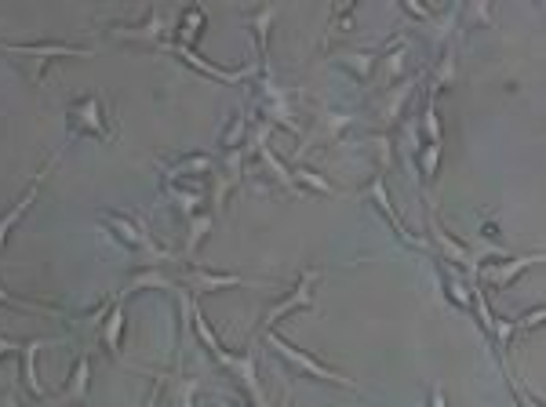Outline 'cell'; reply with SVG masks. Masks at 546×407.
Segmentation results:
<instances>
[{
	"mask_svg": "<svg viewBox=\"0 0 546 407\" xmlns=\"http://www.w3.org/2000/svg\"><path fill=\"white\" fill-rule=\"evenodd\" d=\"M0 55L8 59H19L26 66V77L37 88L44 80V73L55 66L59 59H88L95 55L91 44H66V40H37V44H11V40H0Z\"/></svg>",
	"mask_w": 546,
	"mask_h": 407,
	"instance_id": "obj_1",
	"label": "cell"
},
{
	"mask_svg": "<svg viewBox=\"0 0 546 407\" xmlns=\"http://www.w3.org/2000/svg\"><path fill=\"white\" fill-rule=\"evenodd\" d=\"M99 222L106 226V233H110L121 248L135 251V255H142L146 259V266H164V262L175 259V251L161 248L157 240H153L150 226L142 219H135V215H113V211H99Z\"/></svg>",
	"mask_w": 546,
	"mask_h": 407,
	"instance_id": "obj_2",
	"label": "cell"
},
{
	"mask_svg": "<svg viewBox=\"0 0 546 407\" xmlns=\"http://www.w3.org/2000/svg\"><path fill=\"white\" fill-rule=\"evenodd\" d=\"M317 284H321V269H303L299 273V280H295V288L288 291L284 298H277L270 309L263 313V320H259V328H255V338L252 342H259L263 335H270L277 324H281L284 317H292V313H299V309H310L317 302Z\"/></svg>",
	"mask_w": 546,
	"mask_h": 407,
	"instance_id": "obj_3",
	"label": "cell"
},
{
	"mask_svg": "<svg viewBox=\"0 0 546 407\" xmlns=\"http://www.w3.org/2000/svg\"><path fill=\"white\" fill-rule=\"evenodd\" d=\"M66 124H70L73 135H84V139L95 142H113L117 139V128H113L110 113H106V99L102 95H81L66 106Z\"/></svg>",
	"mask_w": 546,
	"mask_h": 407,
	"instance_id": "obj_4",
	"label": "cell"
},
{
	"mask_svg": "<svg viewBox=\"0 0 546 407\" xmlns=\"http://www.w3.org/2000/svg\"><path fill=\"white\" fill-rule=\"evenodd\" d=\"M263 338H266V346H270L277 357L288 360V364H292V368H299L303 375L321 378V382H332V386H339V389H361L350 375H343V371H335V368H328V364H321V360L310 357L306 349H299L295 342H288V338H281L277 331H270V335H263Z\"/></svg>",
	"mask_w": 546,
	"mask_h": 407,
	"instance_id": "obj_5",
	"label": "cell"
},
{
	"mask_svg": "<svg viewBox=\"0 0 546 407\" xmlns=\"http://www.w3.org/2000/svg\"><path fill=\"white\" fill-rule=\"evenodd\" d=\"M354 131V113L346 110H332V106H321V110L314 113V124H310V135H303V142H299V149H295V164L310 153V149L321 142V146H339V142L346 139Z\"/></svg>",
	"mask_w": 546,
	"mask_h": 407,
	"instance_id": "obj_6",
	"label": "cell"
},
{
	"mask_svg": "<svg viewBox=\"0 0 546 407\" xmlns=\"http://www.w3.org/2000/svg\"><path fill=\"white\" fill-rule=\"evenodd\" d=\"M546 262V255L543 251H528V255H503V259H488V262H481L477 266V288L481 291H503V288H510L525 269H532V266H543Z\"/></svg>",
	"mask_w": 546,
	"mask_h": 407,
	"instance_id": "obj_7",
	"label": "cell"
},
{
	"mask_svg": "<svg viewBox=\"0 0 546 407\" xmlns=\"http://www.w3.org/2000/svg\"><path fill=\"white\" fill-rule=\"evenodd\" d=\"M212 360L237 378V386H241V393L248 397V404L273 407L270 400H266V389H263V382H259V371H255V349H248V353H226V346H223ZM281 407H295V404H281Z\"/></svg>",
	"mask_w": 546,
	"mask_h": 407,
	"instance_id": "obj_8",
	"label": "cell"
},
{
	"mask_svg": "<svg viewBox=\"0 0 546 407\" xmlns=\"http://www.w3.org/2000/svg\"><path fill=\"white\" fill-rule=\"evenodd\" d=\"M364 197L372 200V208H379V215L386 219V226L394 229V237L401 240V244H408V248H415V251H430L426 237H415L412 229L405 226L401 211H397L394 200H390V186H386L383 175H372V179H368V186H364Z\"/></svg>",
	"mask_w": 546,
	"mask_h": 407,
	"instance_id": "obj_9",
	"label": "cell"
},
{
	"mask_svg": "<svg viewBox=\"0 0 546 407\" xmlns=\"http://www.w3.org/2000/svg\"><path fill=\"white\" fill-rule=\"evenodd\" d=\"M419 88H423V73H419V77L401 80V84H394L390 91H379V102H375V120H379V131L394 135V128L405 120L408 102H412V95Z\"/></svg>",
	"mask_w": 546,
	"mask_h": 407,
	"instance_id": "obj_10",
	"label": "cell"
},
{
	"mask_svg": "<svg viewBox=\"0 0 546 407\" xmlns=\"http://www.w3.org/2000/svg\"><path fill=\"white\" fill-rule=\"evenodd\" d=\"M182 284L190 288V295H215L226 288H273L270 280H248L241 273H215L204 266H186L182 269Z\"/></svg>",
	"mask_w": 546,
	"mask_h": 407,
	"instance_id": "obj_11",
	"label": "cell"
},
{
	"mask_svg": "<svg viewBox=\"0 0 546 407\" xmlns=\"http://www.w3.org/2000/svg\"><path fill=\"white\" fill-rule=\"evenodd\" d=\"M215 168H219L215 153H182L179 160H157L164 182H190V186H197V179L215 175Z\"/></svg>",
	"mask_w": 546,
	"mask_h": 407,
	"instance_id": "obj_12",
	"label": "cell"
},
{
	"mask_svg": "<svg viewBox=\"0 0 546 407\" xmlns=\"http://www.w3.org/2000/svg\"><path fill=\"white\" fill-rule=\"evenodd\" d=\"M55 164H59V157H51L48 164H44V168L30 179V186H26V189L19 193V197L11 200V208L0 211V248L8 244V233H11L15 226H19L22 215H26V211H30L33 204H37V197H41V189H44V179L51 175V168H55Z\"/></svg>",
	"mask_w": 546,
	"mask_h": 407,
	"instance_id": "obj_13",
	"label": "cell"
},
{
	"mask_svg": "<svg viewBox=\"0 0 546 407\" xmlns=\"http://www.w3.org/2000/svg\"><path fill=\"white\" fill-rule=\"evenodd\" d=\"M124 328H128V317H124V302H113V298H106V306H102V317H99V324H95V338H99L102 349H106L113 360H121V353H124Z\"/></svg>",
	"mask_w": 546,
	"mask_h": 407,
	"instance_id": "obj_14",
	"label": "cell"
},
{
	"mask_svg": "<svg viewBox=\"0 0 546 407\" xmlns=\"http://www.w3.org/2000/svg\"><path fill=\"white\" fill-rule=\"evenodd\" d=\"M88 393H91V357L88 353H77L70 378H66V389H62L59 397H51L48 407H81L88 404Z\"/></svg>",
	"mask_w": 546,
	"mask_h": 407,
	"instance_id": "obj_15",
	"label": "cell"
},
{
	"mask_svg": "<svg viewBox=\"0 0 546 407\" xmlns=\"http://www.w3.org/2000/svg\"><path fill=\"white\" fill-rule=\"evenodd\" d=\"M113 37L121 40H142V44H168V37H164V8H157L153 4L150 11H146V19L135 22V26H128V22H113L110 26Z\"/></svg>",
	"mask_w": 546,
	"mask_h": 407,
	"instance_id": "obj_16",
	"label": "cell"
},
{
	"mask_svg": "<svg viewBox=\"0 0 546 407\" xmlns=\"http://www.w3.org/2000/svg\"><path fill=\"white\" fill-rule=\"evenodd\" d=\"M408 51H412V40L408 37H390L379 48V62H375V73L386 80V84H401L408 70Z\"/></svg>",
	"mask_w": 546,
	"mask_h": 407,
	"instance_id": "obj_17",
	"label": "cell"
},
{
	"mask_svg": "<svg viewBox=\"0 0 546 407\" xmlns=\"http://www.w3.org/2000/svg\"><path fill=\"white\" fill-rule=\"evenodd\" d=\"M437 277H441V291H445V298L452 302L455 309H463V313H470V298H474V280L466 277L463 269L452 266V262H441L437 259Z\"/></svg>",
	"mask_w": 546,
	"mask_h": 407,
	"instance_id": "obj_18",
	"label": "cell"
},
{
	"mask_svg": "<svg viewBox=\"0 0 546 407\" xmlns=\"http://www.w3.org/2000/svg\"><path fill=\"white\" fill-rule=\"evenodd\" d=\"M328 59H332L343 73H350V77L364 84V80L375 77L379 48H339V51H328Z\"/></svg>",
	"mask_w": 546,
	"mask_h": 407,
	"instance_id": "obj_19",
	"label": "cell"
},
{
	"mask_svg": "<svg viewBox=\"0 0 546 407\" xmlns=\"http://www.w3.org/2000/svg\"><path fill=\"white\" fill-rule=\"evenodd\" d=\"M55 346L51 338H33V342H22L19 357H22V386H26V393H30L33 400H41V404H48V389L41 386V375H37V353L41 349Z\"/></svg>",
	"mask_w": 546,
	"mask_h": 407,
	"instance_id": "obj_20",
	"label": "cell"
},
{
	"mask_svg": "<svg viewBox=\"0 0 546 407\" xmlns=\"http://www.w3.org/2000/svg\"><path fill=\"white\" fill-rule=\"evenodd\" d=\"M175 291V280L164 277V269L161 266H146L139 269V273H132V277L124 280L121 288H117V295H113V302H128L132 295H139V291Z\"/></svg>",
	"mask_w": 546,
	"mask_h": 407,
	"instance_id": "obj_21",
	"label": "cell"
},
{
	"mask_svg": "<svg viewBox=\"0 0 546 407\" xmlns=\"http://www.w3.org/2000/svg\"><path fill=\"white\" fill-rule=\"evenodd\" d=\"M204 26H208V11H204L201 4H186V8L175 15V40L172 44H179V48H193V44L201 40Z\"/></svg>",
	"mask_w": 546,
	"mask_h": 407,
	"instance_id": "obj_22",
	"label": "cell"
},
{
	"mask_svg": "<svg viewBox=\"0 0 546 407\" xmlns=\"http://www.w3.org/2000/svg\"><path fill=\"white\" fill-rule=\"evenodd\" d=\"M455 55H459V48H455L452 40H448L445 48H441V59H437L434 73H430V77H423L426 99H437V95H445V91L455 84Z\"/></svg>",
	"mask_w": 546,
	"mask_h": 407,
	"instance_id": "obj_23",
	"label": "cell"
},
{
	"mask_svg": "<svg viewBox=\"0 0 546 407\" xmlns=\"http://www.w3.org/2000/svg\"><path fill=\"white\" fill-rule=\"evenodd\" d=\"M277 19V8H255L248 15V26L255 33V48H259V70H270V26Z\"/></svg>",
	"mask_w": 546,
	"mask_h": 407,
	"instance_id": "obj_24",
	"label": "cell"
},
{
	"mask_svg": "<svg viewBox=\"0 0 546 407\" xmlns=\"http://www.w3.org/2000/svg\"><path fill=\"white\" fill-rule=\"evenodd\" d=\"M441 142H423V146L415 149V168H419V186H423L426 200H430V208H434V197H430V182L437 179V168H441Z\"/></svg>",
	"mask_w": 546,
	"mask_h": 407,
	"instance_id": "obj_25",
	"label": "cell"
},
{
	"mask_svg": "<svg viewBox=\"0 0 546 407\" xmlns=\"http://www.w3.org/2000/svg\"><path fill=\"white\" fill-rule=\"evenodd\" d=\"M164 197L172 200L175 208L193 219L197 211H204V189L201 186H186V182H164Z\"/></svg>",
	"mask_w": 546,
	"mask_h": 407,
	"instance_id": "obj_26",
	"label": "cell"
},
{
	"mask_svg": "<svg viewBox=\"0 0 546 407\" xmlns=\"http://www.w3.org/2000/svg\"><path fill=\"white\" fill-rule=\"evenodd\" d=\"M357 26V4H332L328 11V33H324V51H332V40L343 33H354Z\"/></svg>",
	"mask_w": 546,
	"mask_h": 407,
	"instance_id": "obj_27",
	"label": "cell"
},
{
	"mask_svg": "<svg viewBox=\"0 0 546 407\" xmlns=\"http://www.w3.org/2000/svg\"><path fill=\"white\" fill-rule=\"evenodd\" d=\"M364 146H368V157H372L375 164V175H383L394 168V135H386V131H372L368 139H364Z\"/></svg>",
	"mask_w": 546,
	"mask_h": 407,
	"instance_id": "obj_28",
	"label": "cell"
},
{
	"mask_svg": "<svg viewBox=\"0 0 546 407\" xmlns=\"http://www.w3.org/2000/svg\"><path fill=\"white\" fill-rule=\"evenodd\" d=\"M248 131H252V110L244 106V110H237V117L230 120V128L223 131V139H219V149H223V153L244 149V146H248Z\"/></svg>",
	"mask_w": 546,
	"mask_h": 407,
	"instance_id": "obj_29",
	"label": "cell"
},
{
	"mask_svg": "<svg viewBox=\"0 0 546 407\" xmlns=\"http://www.w3.org/2000/svg\"><path fill=\"white\" fill-rule=\"evenodd\" d=\"M292 182L299 193H321V197H332L335 186L328 179H324L321 171H314L310 164H295L292 168Z\"/></svg>",
	"mask_w": 546,
	"mask_h": 407,
	"instance_id": "obj_30",
	"label": "cell"
},
{
	"mask_svg": "<svg viewBox=\"0 0 546 407\" xmlns=\"http://www.w3.org/2000/svg\"><path fill=\"white\" fill-rule=\"evenodd\" d=\"M415 128H419V139L423 142H445V124H441V113H437V99H426Z\"/></svg>",
	"mask_w": 546,
	"mask_h": 407,
	"instance_id": "obj_31",
	"label": "cell"
},
{
	"mask_svg": "<svg viewBox=\"0 0 546 407\" xmlns=\"http://www.w3.org/2000/svg\"><path fill=\"white\" fill-rule=\"evenodd\" d=\"M212 222H215L212 211H197V215L190 219V233H186V259H190L193 251L201 248V240L212 233Z\"/></svg>",
	"mask_w": 546,
	"mask_h": 407,
	"instance_id": "obj_32",
	"label": "cell"
},
{
	"mask_svg": "<svg viewBox=\"0 0 546 407\" xmlns=\"http://www.w3.org/2000/svg\"><path fill=\"white\" fill-rule=\"evenodd\" d=\"M503 371H506V386H510V393H514V400H517V407H543V400L539 397H532L525 389V382L510 371V364H503Z\"/></svg>",
	"mask_w": 546,
	"mask_h": 407,
	"instance_id": "obj_33",
	"label": "cell"
},
{
	"mask_svg": "<svg viewBox=\"0 0 546 407\" xmlns=\"http://www.w3.org/2000/svg\"><path fill=\"white\" fill-rule=\"evenodd\" d=\"M459 15H463V22H466V30L470 26H496V11L488 8V4H470V8H459Z\"/></svg>",
	"mask_w": 546,
	"mask_h": 407,
	"instance_id": "obj_34",
	"label": "cell"
},
{
	"mask_svg": "<svg viewBox=\"0 0 546 407\" xmlns=\"http://www.w3.org/2000/svg\"><path fill=\"white\" fill-rule=\"evenodd\" d=\"M201 389V378H186L179 375V368H175V404L179 407H193V393Z\"/></svg>",
	"mask_w": 546,
	"mask_h": 407,
	"instance_id": "obj_35",
	"label": "cell"
},
{
	"mask_svg": "<svg viewBox=\"0 0 546 407\" xmlns=\"http://www.w3.org/2000/svg\"><path fill=\"white\" fill-rule=\"evenodd\" d=\"M0 306H11V309H22V313H44V317H59V309H48V306H37V302H22V298L8 295V288L0 284Z\"/></svg>",
	"mask_w": 546,
	"mask_h": 407,
	"instance_id": "obj_36",
	"label": "cell"
},
{
	"mask_svg": "<svg viewBox=\"0 0 546 407\" xmlns=\"http://www.w3.org/2000/svg\"><path fill=\"white\" fill-rule=\"evenodd\" d=\"M546 320V309L543 306H532L528 313H521V317H514L510 324H514V331L517 335H528V331H536L539 324Z\"/></svg>",
	"mask_w": 546,
	"mask_h": 407,
	"instance_id": "obj_37",
	"label": "cell"
},
{
	"mask_svg": "<svg viewBox=\"0 0 546 407\" xmlns=\"http://www.w3.org/2000/svg\"><path fill=\"white\" fill-rule=\"evenodd\" d=\"M401 11H405L408 19H415V22H434L437 19V11L426 8L423 0H405V4H401Z\"/></svg>",
	"mask_w": 546,
	"mask_h": 407,
	"instance_id": "obj_38",
	"label": "cell"
},
{
	"mask_svg": "<svg viewBox=\"0 0 546 407\" xmlns=\"http://www.w3.org/2000/svg\"><path fill=\"white\" fill-rule=\"evenodd\" d=\"M426 407H448V393L441 386L426 389Z\"/></svg>",
	"mask_w": 546,
	"mask_h": 407,
	"instance_id": "obj_39",
	"label": "cell"
},
{
	"mask_svg": "<svg viewBox=\"0 0 546 407\" xmlns=\"http://www.w3.org/2000/svg\"><path fill=\"white\" fill-rule=\"evenodd\" d=\"M164 386H168V378H164V375H153V393H150V400H146L142 407H157V404H161Z\"/></svg>",
	"mask_w": 546,
	"mask_h": 407,
	"instance_id": "obj_40",
	"label": "cell"
},
{
	"mask_svg": "<svg viewBox=\"0 0 546 407\" xmlns=\"http://www.w3.org/2000/svg\"><path fill=\"white\" fill-rule=\"evenodd\" d=\"M19 349H22V342H19V338L0 335V360H4V357H11V353H19Z\"/></svg>",
	"mask_w": 546,
	"mask_h": 407,
	"instance_id": "obj_41",
	"label": "cell"
},
{
	"mask_svg": "<svg viewBox=\"0 0 546 407\" xmlns=\"http://www.w3.org/2000/svg\"><path fill=\"white\" fill-rule=\"evenodd\" d=\"M0 407H30V404H22L19 393H4V397H0Z\"/></svg>",
	"mask_w": 546,
	"mask_h": 407,
	"instance_id": "obj_42",
	"label": "cell"
},
{
	"mask_svg": "<svg viewBox=\"0 0 546 407\" xmlns=\"http://www.w3.org/2000/svg\"><path fill=\"white\" fill-rule=\"evenodd\" d=\"M237 407H248V404H237Z\"/></svg>",
	"mask_w": 546,
	"mask_h": 407,
	"instance_id": "obj_43",
	"label": "cell"
}]
</instances>
